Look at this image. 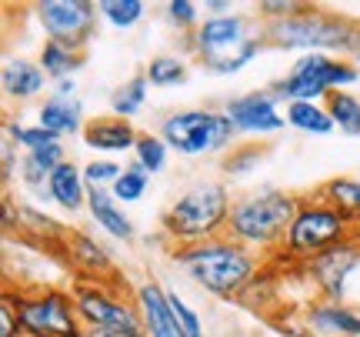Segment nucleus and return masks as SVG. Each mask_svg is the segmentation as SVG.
Listing matches in <instances>:
<instances>
[{"instance_id": "1", "label": "nucleus", "mask_w": 360, "mask_h": 337, "mask_svg": "<svg viewBox=\"0 0 360 337\" xmlns=\"http://www.w3.org/2000/svg\"><path fill=\"white\" fill-rule=\"evenodd\" d=\"M174 260L187 271L193 284H200L217 298H237L257 274L254 250L240 247L231 237H214V241H204V244L180 247Z\"/></svg>"}, {"instance_id": "2", "label": "nucleus", "mask_w": 360, "mask_h": 337, "mask_svg": "<svg viewBox=\"0 0 360 337\" xmlns=\"http://www.w3.org/2000/svg\"><path fill=\"white\" fill-rule=\"evenodd\" d=\"M300 201L287 191H260L233 201L227 217V237L247 250H270L287 241Z\"/></svg>"}, {"instance_id": "3", "label": "nucleus", "mask_w": 360, "mask_h": 337, "mask_svg": "<svg viewBox=\"0 0 360 337\" xmlns=\"http://www.w3.org/2000/svg\"><path fill=\"white\" fill-rule=\"evenodd\" d=\"M231 194L217 181H207L191 187L187 194H180L167 210H164V231L177 241L180 247H193L220 237L227 231L231 217Z\"/></svg>"}, {"instance_id": "4", "label": "nucleus", "mask_w": 360, "mask_h": 337, "mask_svg": "<svg viewBox=\"0 0 360 337\" xmlns=\"http://www.w3.org/2000/svg\"><path fill=\"white\" fill-rule=\"evenodd\" d=\"M193 53L204 61L214 74L227 77L247 67L260 53V40L250 37V20L240 13H217L207 17L193 30Z\"/></svg>"}, {"instance_id": "5", "label": "nucleus", "mask_w": 360, "mask_h": 337, "mask_svg": "<svg viewBox=\"0 0 360 337\" xmlns=\"http://www.w3.org/2000/svg\"><path fill=\"white\" fill-rule=\"evenodd\" d=\"M360 80V70L344 57H330V53H300L290 67L287 77L277 80V97L281 101H317V97H330L334 91H344L350 84Z\"/></svg>"}, {"instance_id": "6", "label": "nucleus", "mask_w": 360, "mask_h": 337, "mask_svg": "<svg viewBox=\"0 0 360 337\" xmlns=\"http://www.w3.org/2000/svg\"><path fill=\"white\" fill-rule=\"evenodd\" d=\"M350 237V217L330 201H300L294 224L287 231V254L304 260H317L330 247H340Z\"/></svg>"}, {"instance_id": "7", "label": "nucleus", "mask_w": 360, "mask_h": 337, "mask_svg": "<svg viewBox=\"0 0 360 337\" xmlns=\"http://www.w3.org/2000/svg\"><path fill=\"white\" fill-rule=\"evenodd\" d=\"M233 124L224 110H177L160 124V137L167 141L170 151H177L180 157H204L227 151L233 141Z\"/></svg>"}, {"instance_id": "8", "label": "nucleus", "mask_w": 360, "mask_h": 337, "mask_svg": "<svg viewBox=\"0 0 360 337\" xmlns=\"http://www.w3.org/2000/svg\"><path fill=\"white\" fill-rule=\"evenodd\" d=\"M267 37L281 47H294L304 53H323L327 47H340V51H357L360 34L350 24L327 17V13H314L304 11L294 17H283V20H270L267 24Z\"/></svg>"}, {"instance_id": "9", "label": "nucleus", "mask_w": 360, "mask_h": 337, "mask_svg": "<svg viewBox=\"0 0 360 337\" xmlns=\"http://www.w3.org/2000/svg\"><path fill=\"white\" fill-rule=\"evenodd\" d=\"M17 317L24 337H84L77 304L64 291H40L34 298H17Z\"/></svg>"}, {"instance_id": "10", "label": "nucleus", "mask_w": 360, "mask_h": 337, "mask_svg": "<svg viewBox=\"0 0 360 337\" xmlns=\"http://www.w3.org/2000/svg\"><path fill=\"white\" fill-rule=\"evenodd\" d=\"M74 304L84 327H110V331H130V334H143V321L137 304L117 298L103 287L80 284L74 291Z\"/></svg>"}, {"instance_id": "11", "label": "nucleus", "mask_w": 360, "mask_h": 337, "mask_svg": "<svg viewBox=\"0 0 360 337\" xmlns=\"http://www.w3.org/2000/svg\"><path fill=\"white\" fill-rule=\"evenodd\" d=\"M34 11H37V20L47 37L64 40V44L80 47V51L90 40V34H94L97 13H101L87 0H40Z\"/></svg>"}, {"instance_id": "12", "label": "nucleus", "mask_w": 360, "mask_h": 337, "mask_svg": "<svg viewBox=\"0 0 360 337\" xmlns=\"http://www.w3.org/2000/svg\"><path fill=\"white\" fill-rule=\"evenodd\" d=\"M277 91H254L231 97L224 114L231 117L237 134H277L287 127V117L277 110Z\"/></svg>"}, {"instance_id": "13", "label": "nucleus", "mask_w": 360, "mask_h": 337, "mask_svg": "<svg viewBox=\"0 0 360 337\" xmlns=\"http://www.w3.org/2000/svg\"><path fill=\"white\" fill-rule=\"evenodd\" d=\"M137 311H141L147 337H184L177 314L170 307L167 287H160L157 281H143L137 287Z\"/></svg>"}, {"instance_id": "14", "label": "nucleus", "mask_w": 360, "mask_h": 337, "mask_svg": "<svg viewBox=\"0 0 360 337\" xmlns=\"http://www.w3.org/2000/svg\"><path fill=\"white\" fill-rule=\"evenodd\" d=\"M357 267H360V250H354V247H347V244L330 247L327 254H321L317 260H310V271L317 274V281H321L327 300L344 298L347 277L357 271Z\"/></svg>"}, {"instance_id": "15", "label": "nucleus", "mask_w": 360, "mask_h": 337, "mask_svg": "<svg viewBox=\"0 0 360 337\" xmlns=\"http://www.w3.org/2000/svg\"><path fill=\"white\" fill-rule=\"evenodd\" d=\"M80 137L97 154H127V151L137 147L141 134L124 117H97V120H87V127H84Z\"/></svg>"}, {"instance_id": "16", "label": "nucleus", "mask_w": 360, "mask_h": 337, "mask_svg": "<svg viewBox=\"0 0 360 337\" xmlns=\"http://www.w3.org/2000/svg\"><path fill=\"white\" fill-rule=\"evenodd\" d=\"M37 124L51 130L53 137L84 134V104L77 101V94H51L37 110Z\"/></svg>"}, {"instance_id": "17", "label": "nucleus", "mask_w": 360, "mask_h": 337, "mask_svg": "<svg viewBox=\"0 0 360 337\" xmlns=\"http://www.w3.org/2000/svg\"><path fill=\"white\" fill-rule=\"evenodd\" d=\"M307 327L321 337H360V314L344 300H321L307 311Z\"/></svg>"}, {"instance_id": "18", "label": "nucleus", "mask_w": 360, "mask_h": 337, "mask_svg": "<svg viewBox=\"0 0 360 337\" xmlns=\"http://www.w3.org/2000/svg\"><path fill=\"white\" fill-rule=\"evenodd\" d=\"M87 177H84V167H77L74 160H64L60 167L51 174V181H47V197H51L57 208L64 210H80L87 208Z\"/></svg>"}, {"instance_id": "19", "label": "nucleus", "mask_w": 360, "mask_h": 337, "mask_svg": "<svg viewBox=\"0 0 360 337\" xmlns=\"http://www.w3.org/2000/svg\"><path fill=\"white\" fill-rule=\"evenodd\" d=\"M87 210H90V217H94V224H97L103 234H110V237H117V241H134V221L124 214V208L114 201L110 191L90 187Z\"/></svg>"}, {"instance_id": "20", "label": "nucleus", "mask_w": 360, "mask_h": 337, "mask_svg": "<svg viewBox=\"0 0 360 337\" xmlns=\"http://www.w3.org/2000/svg\"><path fill=\"white\" fill-rule=\"evenodd\" d=\"M4 94L11 97V101H30V97H37L44 87H47V74H44V67L34 64V61H27V57H17V61H7L4 64Z\"/></svg>"}, {"instance_id": "21", "label": "nucleus", "mask_w": 360, "mask_h": 337, "mask_svg": "<svg viewBox=\"0 0 360 337\" xmlns=\"http://www.w3.org/2000/svg\"><path fill=\"white\" fill-rule=\"evenodd\" d=\"M67 160L64 144L57 141L51 147H40V151H30V154L20 157V184L30 187V191H44L51 174Z\"/></svg>"}, {"instance_id": "22", "label": "nucleus", "mask_w": 360, "mask_h": 337, "mask_svg": "<svg viewBox=\"0 0 360 337\" xmlns=\"http://www.w3.org/2000/svg\"><path fill=\"white\" fill-rule=\"evenodd\" d=\"M37 64L44 67L47 77L60 84V80H67L80 64H84V51H80V47H70L64 40H44Z\"/></svg>"}, {"instance_id": "23", "label": "nucleus", "mask_w": 360, "mask_h": 337, "mask_svg": "<svg viewBox=\"0 0 360 337\" xmlns=\"http://www.w3.org/2000/svg\"><path fill=\"white\" fill-rule=\"evenodd\" d=\"M283 117H287V127L304 130V134H317V137H323V134H330L337 127L330 110L317 104V101H290Z\"/></svg>"}, {"instance_id": "24", "label": "nucleus", "mask_w": 360, "mask_h": 337, "mask_svg": "<svg viewBox=\"0 0 360 337\" xmlns=\"http://www.w3.org/2000/svg\"><path fill=\"white\" fill-rule=\"evenodd\" d=\"M147 87H150L147 74H137V77H130L127 84H120V87L114 91V97H110L114 117H124V120H130V117L141 114L143 104H147Z\"/></svg>"}, {"instance_id": "25", "label": "nucleus", "mask_w": 360, "mask_h": 337, "mask_svg": "<svg viewBox=\"0 0 360 337\" xmlns=\"http://www.w3.org/2000/svg\"><path fill=\"white\" fill-rule=\"evenodd\" d=\"M323 201H330L334 208H340L347 217L360 221V181L357 177H334L321 187Z\"/></svg>"}, {"instance_id": "26", "label": "nucleus", "mask_w": 360, "mask_h": 337, "mask_svg": "<svg viewBox=\"0 0 360 337\" xmlns=\"http://www.w3.org/2000/svg\"><path fill=\"white\" fill-rule=\"evenodd\" d=\"M327 110L334 117V124L350 137H360V97L347 91H334L327 97Z\"/></svg>"}, {"instance_id": "27", "label": "nucleus", "mask_w": 360, "mask_h": 337, "mask_svg": "<svg viewBox=\"0 0 360 337\" xmlns=\"http://www.w3.org/2000/svg\"><path fill=\"white\" fill-rule=\"evenodd\" d=\"M97 11H101V17L110 27H117V30H130L134 24H141L143 20L147 4H143V0H101Z\"/></svg>"}, {"instance_id": "28", "label": "nucleus", "mask_w": 360, "mask_h": 337, "mask_svg": "<svg viewBox=\"0 0 360 337\" xmlns=\"http://www.w3.org/2000/svg\"><path fill=\"white\" fill-rule=\"evenodd\" d=\"M143 74H147V80L154 87H177V84L187 80V64H184V57H177V53H160V57H154L147 64Z\"/></svg>"}, {"instance_id": "29", "label": "nucleus", "mask_w": 360, "mask_h": 337, "mask_svg": "<svg viewBox=\"0 0 360 337\" xmlns=\"http://www.w3.org/2000/svg\"><path fill=\"white\" fill-rule=\"evenodd\" d=\"M167 154L170 147L160 134H141L137 147H134V164H141L147 174H157V170L167 167Z\"/></svg>"}, {"instance_id": "30", "label": "nucleus", "mask_w": 360, "mask_h": 337, "mask_svg": "<svg viewBox=\"0 0 360 337\" xmlns=\"http://www.w3.org/2000/svg\"><path fill=\"white\" fill-rule=\"evenodd\" d=\"M147 187H150V174H147L141 164H130V167H124L120 181L110 187V194H114V201H124V204H137V201L147 194Z\"/></svg>"}, {"instance_id": "31", "label": "nucleus", "mask_w": 360, "mask_h": 337, "mask_svg": "<svg viewBox=\"0 0 360 337\" xmlns=\"http://www.w3.org/2000/svg\"><path fill=\"white\" fill-rule=\"evenodd\" d=\"M7 137H11L17 147H24L27 154H30V151H40V147H51V144L60 141V137H53L51 130L40 127V124H17V120L7 124Z\"/></svg>"}, {"instance_id": "32", "label": "nucleus", "mask_w": 360, "mask_h": 337, "mask_svg": "<svg viewBox=\"0 0 360 337\" xmlns=\"http://www.w3.org/2000/svg\"><path fill=\"white\" fill-rule=\"evenodd\" d=\"M124 167L110 160V157H101V160H90L84 167V177H87V187H97V191H110L117 181H120Z\"/></svg>"}, {"instance_id": "33", "label": "nucleus", "mask_w": 360, "mask_h": 337, "mask_svg": "<svg viewBox=\"0 0 360 337\" xmlns=\"http://www.w3.org/2000/svg\"><path fill=\"white\" fill-rule=\"evenodd\" d=\"M167 298H170V307H174V314H177L180 321V331H184V337H204V324H200V314L193 311L187 300L180 298L177 291H170L167 287Z\"/></svg>"}, {"instance_id": "34", "label": "nucleus", "mask_w": 360, "mask_h": 337, "mask_svg": "<svg viewBox=\"0 0 360 337\" xmlns=\"http://www.w3.org/2000/svg\"><path fill=\"white\" fill-rule=\"evenodd\" d=\"M77 247L84 254H74V260H87V271H107L110 267V257H107V250L101 244H94L90 237H74Z\"/></svg>"}, {"instance_id": "35", "label": "nucleus", "mask_w": 360, "mask_h": 337, "mask_svg": "<svg viewBox=\"0 0 360 337\" xmlns=\"http://www.w3.org/2000/svg\"><path fill=\"white\" fill-rule=\"evenodd\" d=\"M200 7L197 4H191V0H170L167 4V13H170V20L177 27H200Z\"/></svg>"}, {"instance_id": "36", "label": "nucleus", "mask_w": 360, "mask_h": 337, "mask_svg": "<svg viewBox=\"0 0 360 337\" xmlns=\"http://www.w3.org/2000/svg\"><path fill=\"white\" fill-rule=\"evenodd\" d=\"M260 11L267 13L270 20H283V17H294V13L304 11V4H297V0H260Z\"/></svg>"}, {"instance_id": "37", "label": "nucleus", "mask_w": 360, "mask_h": 337, "mask_svg": "<svg viewBox=\"0 0 360 337\" xmlns=\"http://www.w3.org/2000/svg\"><path fill=\"white\" fill-rule=\"evenodd\" d=\"M0 337H24V327H20V317H17V307L11 304V298L0 307Z\"/></svg>"}, {"instance_id": "38", "label": "nucleus", "mask_w": 360, "mask_h": 337, "mask_svg": "<svg viewBox=\"0 0 360 337\" xmlns=\"http://www.w3.org/2000/svg\"><path fill=\"white\" fill-rule=\"evenodd\" d=\"M84 337H147V334H130V331H110V327H87Z\"/></svg>"}, {"instance_id": "39", "label": "nucleus", "mask_w": 360, "mask_h": 337, "mask_svg": "<svg viewBox=\"0 0 360 337\" xmlns=\"http://www.w3.org/2000/svg\"><path fill=\"white\" fill-rule=\"evenodd\" d=\"M74 91H77V87H74V80H70V77L57 84V94H74Z\"/></svg>"}, {"instance_id": "40", "label": "nucleus", "mask_w": 360, "mask_h": 337, "mask_svg": "<svg viewBox=\"0 0 360 337\" xmlns=\"http://www.w3.org/2000/svg\"><path fill=\"white\" fill-rule=\"evenodd\" d=\"M207 7H210V11H231V4H227V0H210Z\"/></svg>"}]
</instances>
